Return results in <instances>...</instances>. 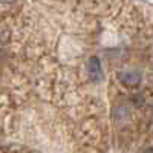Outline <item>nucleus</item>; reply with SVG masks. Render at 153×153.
I'll return each instance as SVG.
<instances>
[{
    "label": "nucleus",
    "instance_id": "1",
    "mask_svg": "<svg viewBox=\"0 0 153 153\" xmlns=\"http://www.w3.org/2000/svg\"><path fill=\"white\" fill-rule=\"evenodd\" d=\"M87 74L91 76V80L94 81H100L103 80V68H101V63L97 57H91L87 61Z\"/></svg>",
    "mask_w": 153,
    "mask_h": 153
},
{
    "label": "nucleus",
    "instance_id": "2",
    "mask_svg": "<svg viewBox=\"0 0 153 153\" xmlns=\"http://www.w3.org/2000/svg\"><path fill=\"white\" fill-rule=\"evenodd\" d=\"M121 83L127 87H135L141 83V75L138 72H126L121 75Z\"/></svg>",
    "mask_w": 153,
    "mask_h": 153
},
{
    "label": "nucleus",
    "instance_id": "3",
    "mask_svg": "<svg viewBox=\"0 0 153 153\" xmlns=\"http://www.w3.org/2000/svg\"><path fill=\"white\" fill-rule=\"evenodd\" d=\"M16 0H0V3H3V5H9V3H14Z\"/></svg>",
    "mask_w": 153,
    "mask_h": 153
},
{
    "label": "nucleus",
    "instance_id": "4",
    "mask_svg": "<svg viewBox=\"0 0 153 153\" xmlns=\"http://www.w3.org/2000/svg\"><path fill=\"white\" fill-rule=\"evenodd\" d=\"M143 153H153V147H150V149H147V150H144Z\"/></svg>",
    "mask_w": 153,
    "mask_h": 153
}]
</instances>
